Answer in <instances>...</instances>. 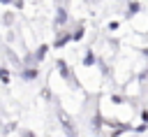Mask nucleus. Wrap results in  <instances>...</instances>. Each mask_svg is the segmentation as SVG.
<instances>
[{
  "mask_svg": "<svg viewBox=\"0 0 148 137\" xmlns=\"http://www.w3.org/2000/svg\"><path fill=\"white\" fill-rule=\"evenodd\" d=\"M23 74H25V77H28V79H32V77H37V70H25V72H23Z\"/></svg>",
  "mask_w": 148,
  "mask_h": 137,
  "instance_id": "nucleus-5",
  "label": "nucleus"
},
{
  "mask_svg": "<svg viewBox=\"0 0 148 137\" xmlns=\"http://www.w3.org/2000/svg\"><path fill=\"white\" fill-rule=\"evenodd\" d=\"M58 67H60V74H62V77H69V72H67V65H65L62 60L58 63Z\"/></svg>",
  "mask_w": 148,
  "mask_h": 137,
  "instance_id": "nucleus-3",
  "label": "nucleus"
},
{
  "mask_svg": "<svg viewBox=\"0 0 148 137\" xmlns=\"http://www.w3.org/2000/svg\"><path fill=\"white\" fill-rule=\"evenodd\" d=\"M81 37H83V30H76V33L72 35V39H81Z\"/></svg>",
  "mask_w": 148,
  "mask_h": 137,
  "instance_id": "nucleus-7",
  "label": "nucleus"
},
{
  "mask_svg": "<svg viewBox=\"0 0 148 137\" xmlns=\"http://www.w3.org/2000/svg\"><path fill=\"white\" fill-rule=\"evenodd\" d=\"M139 12V2H132L130 7H127V14H136Z\"/></svg>",
  "mask_w": 148,
  "mask_h": 137,
  "instance_id": "nucleus-2",
  "label": "nucleus"
},
{
  "mask_svg": "<svg viewBox=\"0 0 148 137\" xmlns=\"http://www.w3.org/2000/svg\"><path fill=\"white\" fill-rule=\"evenodd\" d=\"M92 63H95V56L88 53V56H86V65H92Z\"/></svg>",
  "mask_w": 148,
  "mask_h": 137,
  "instance_id": "nucleus-6",
  "label": "nucleus"
},
{
  "mask_svg": "<svg viewBox=\"0 0 148 137\" xmlns=\"http://www.w3.org/2000/svg\"><path fill=\"white\" fill-rule=\"evenodd\" d=\"M146 53H148V49H146Z\"/></svg>",
  "mask_w": 148,
  "mask_h": 137,
  "instance_id": "nucleus-10",
  "label": "nucleus"
},
{
  "mask_svg": "<svg viewBox=\"0 0 148 137\" xmlns=\"http://www.w3.org/2000/svg\"><path fill=\"white\" fill-rule=\"evenodd\" d=\"M62 128H65V132H67V137H76V130H72V123L62 116Z\"/></svg>",
  "mask_w": 148,
  "mask_h": 137,
  "instance_id": "nucleus-1",
  "label": "nucleus"
},
{
  "mask_svg": "<svg viewBox=\"0 0 148 137\" xmlns=\"http://www.w3.org/2000/svg\"><path fill=\"white\" fill-rule=\"evenodd\" d=\"M0 2H9V0H0Z\"/></svg>",
  "mask_w": 148,
  "mask_h": 137,
  "instance_id": "nucleus-9",
  "label": "nucleus"
},
{
  "mask_svg": "<svg viewBox=\"0 0 148 137\" xmlns=\"http://www.w3.org/2000/svg\"><path fill=\"white\" fill-rule=\"evenodd\" d=\"M44 53H46V46H42V49H39V51H37V60H39V58H42V56H44Z\"/></svg>",
  "mask_w": 148,
  "mask_h": 137,
  "instance_id": "nucleus-8",
  "label": "nucleus"
},
{
  "mask_svg": "<svg viewBox=\"0 0 148 137\" xmlns=\"http://www.w3.org/2000/svg\"><path fill=\"white\" fill-rule=\"evenodd\" d=\"M67 16H65V9H58V23H62Z\"/></svg>",
  "mask_w": 148,
  "mask_h": 137,
  "instance_id": "nucleus-4",
  "label": "nucleus"
}]
</instances>
